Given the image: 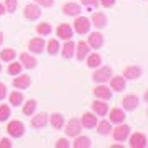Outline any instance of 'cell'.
<instances>
[{"label":"cell","instance_id":"cell-43","mask_svg":"<svg viewBox=\"0 0 148 148\" xmlns=\"http://www.w3.org/2000/svg\"><path fill=\"white\" fill-rule=\"evenodd\" d=\"M5 10H7V8H5L3 5H2V3H0V15H3V14H5Z\"/></svg>","mask_w":148,"mask_h":148},{"label":"cell","instance_id":"cell-7","mask_svg":"<svg viewBox=\"0 0 148 148\" xmlns=\"http://www.w3.org/2000/svg\"><path fill=\"white\" fill-rule=\"evenodd\" d=\"M138 103H140V100H138V97L136 95H127L123 100H121V107H123V110H135V108L138 107Z\"/></svg>","mask_w":148,"mask_h":148},{"label":"cell","instance_id":"cell-26","mask_svg":"<svg viewBox=\"0 0 148 148\" xmlns=\"http://www.w3.org/2000/svg\"><path fill=\"white\" fill-rule=\"evenodd\" d=\"M73 147L75 148H88V147H92V140L88 136H78L77 135V140L73 141Z\"/></svg>","mask_w":148,"mask_h":148},{"label":"cell","instance_id":"cell-42","mask_svg":"<svg viewBox=\"0 0 148 148\" xmlns=\"http://www.w3.org/2000/svg\"><path fill=\"white\" fill-rule=\"evenodd\" d=\"M5 95H7V87H5L3 83H0V100H3Z\"/></svg>","mask_w":148,"mask_h":148},{"label":"cell","instance_id":"cell-20","mask_svg":"<svg viewBox=\"0 0 148 148\" xmlns=\"http://www.w3.org/2000/svg\"><path fill=\"white\" fill-rule=\"evenodd\" d=\"M110 87H112V90L121 92V90H125V87H127V82H125L123 77H113L110 80Z\"/></svg>","mask_w":148,"mask_h":148},{"label":"cell","instance_id":"cell-28","mask_svg":"<svg viewBox=\"0 0 148 148\" xmlns=\"http://www.w3.org/2000/svg\"><path fill=\"white\" fill-rule=\"evenodd\" d=\"M15 50L14 48H5V50H2V52H0V58H2V60L3 62H12L15 58Z\"/></svg>","mask_w":148,"mask_h":148},{"label":"cell","instance_id":"cell-8","mask_svg":"<svg viewBox=\"0 0 148 148\" xmlns=\"http://www.w3.org/2000/svg\"><path fill=\"white\" fill-rule=\"evenodd\" d=\"M43 48H45V42H43V38H40V37L32 38V40L28 42V50L34 52V53H42Z\"/></svg>","mask_w":148,"mask_h":148},{"label":"cell","instance_id":"cell-6","mask_svg":"<svg viewBox=\"0 0 148 148\" xmlns=\"http://www.w3.org/2000/svg\"><path fill=\"white\" fill-rule=\"evenodd\" d=\"M147 136L143 133H135L130 136V147L132 148H145L147 147Z\"/></svg>","mask_w":148,"mask_h":148},{"label":"cell","instance_id":"cell-40","mask_svg":"<svg viewBox=\"0 0 148 148\" xmlns=\"http://www.w3.org/2000/svg\"><path fill=\"white\" fill-rule=\"evenodd\" d=\"M10 147H12V141L8 138H2L0 140V148H10Z\"/></svg>","mask_w":148,"mask_h":148},{"label":"cell","instance_id":"cell-17","mask_svg":"<svg viewBox=\"0 0 148 148\" xmlns=\"http://www.w3.org/2000/svg\"><path fill=\"white\" fill-rule=\"evenodd\" d=\"M93 95L97 98H101V100H110L112 98V90L105 85H100V87H97L93 90Z\"/></svg>","mask_w":148,"mask_h":148},{"label":"cell","instance_id":"cell-11","mask_svg":"<svg viewBox=\"0 0 148 148\" xmlns=\"http://www.w3.org/2000/svg\"><path fill=\"white\" fill-rule=\"evenodd\" d=\"M141 77V68L140 67H128L123 72V78L125 80H136Z\"/></svg>","mask_w":148,"mask_h":148},{"label":"cell","instance_id":"cell-18","mask_svg":"<svg viewBox=\"0 0 148 148\" xmlns=\"http://www.w3.org/2000/svg\"><path fill=\"white\" fill-rule=\"evenodd\" d=\"M82 8L78 3H65L63 5V14L68 15V17H77V15H80Z\"/></svg>","mask_w":148,"mask_h":148},{"label":"cell","instance_id":"cell-38","mask_svg":"<svg viewBox=\"0 0 148 148\" xmlns=\"http://www.w3.org/2000/svg\"><path fill=\"white\" fill-rule=\"evenodd\" d=\"M55 147H57V148H68V147H70V143H68L65 138H60V140L57 141V145H55Z\"/></svg>","mask_w":148,"mask_h":148},{"label":"cell","instance_id":"cell-29","mask_svg":"<svg viewBox=\"0 0 148 148\" xmlns=\"http://www.w3.org/2000/svg\"><path fill=\"white\" fill-rule=\"evenodd\" d=\"M97 127V132L100 135H108L110 133V130H112V125H110V121H100L98 125H95Z\"/></svg>","mask_w":148,"mask_h":148},{"label":"cell","instance_id":"cell-22","mask_svg":"<svg viewBox=\"0 0 148 148\" xmlns=\"http://www.w3.org/2000/svg\"><path fill=\"white\" fill-rule=\"evenodd\" d=\"M30 125L34 128H43L47 125V113H38L37 116H34L32 121H30Z\"/></svg>","mask_w":148,"mask_h":148},{"label":"cell","instance_id":"cell-10","mask_svg":"<svg viewBox=\"0 0 148 148\" xmlns=\"http://www.w3.org/2000/svg\"><path fill=\"white\" fill-rule=\"evenodd\" d=\"M23 15H25V18H28V20H37L42 15V10L37 5H27L25 10H23Z\"/></svg>","mask_w":148,"mask_h":148},{"label":"cell","instance_id":"cell-41","mask_svg":"<svg viewBox=\"0 0 148 148\" xmlns=\"http://www.w3.org/2000/svg\"><path fill=\"white\" fill-rule=\"evenodd\" d=\"M100 3L103 5V7L110 8V7H113L115 5V0H100Z\"/></svg>","mask_w":148,"mask_h":148},{"label":"cell","instance_id":"cell-4","mask_svg":"<svg viewBox=\"0 0 148 148\" xmlns=\"http://www.w3.org/2000/svg\"><path fill=\"white\" fill-rule=\"evenodd\" d=\"M75 30H77V34H80V35H83V34H87L88 30H90V20H88L87 17H77V20H75Z\"/></svg>","mask_w":148,"mask_h":148},{"label":"cell","instance_id":"cell-30","mask_svg":"<svg viewBox=\"0 0 148 148\" xmlns=\"http://www.w3.org/2000/svg\"><path fill=\"white\" fill-rule=\"evenodd\" d=\"M22 101H23V95H22L20 92H14V93H10V103H12L14 107L22 105Z\"/></svg>","mask_w":148,"mask_h":148},{"label":"cell","instance_id":"cell-2","mask_svg":"<svg viewBox=\"0 0 148 148\" xmlns=\"http://www.w3.org/2000/svg\"><path fill=\"white\" fill-rule=\"evenodd\" d=\"M110 77H112V68L110 67H101V68H98V70H95L93 80L98 82V83H105V82L110 80Z\"/></svg>","mask_w":148,"mask_h":148},{"label":"cell","instance_id":"cell-32","mask_svg":"<svg viewBox=\"0 0 148 148\" xmlns=\"http://www.w3.org/2000/svg\"><path fill=\"white\" fill-rule=\"evenodd\" d=\"M58 50H60V43L55 40V38H53V40L48 42V45H47V52H48L50 55H55L57 52H58Z\"/></svg>","mask_w":148,"mask_h":148},{"label":"cell","instance_id":"cell-19","mask_svg":"<svg viewBox=\"0 0 148 148\" xmlns=\"http://www.w3.org/2000/svg\"><path fill=\"white\" fill-rule=\"evenodd\" d=\"M30 83H32V78H30L28 75H20V77H17L14 80V87L23 90V88L30 87Z\"/></svg>","mask_w":148,"mask_h":148},{"label":"cell","instance_id":"cell-12","mask_svg":"<svg viewBox=\"0 0 148 148\" xmlns=\"http://www.w3.org/2000/svg\"><path fill=\"white\" fill-rule=\"evenodd\" d=\"M88 45L92 48H100L101 45H103V35L98 34V32H93V34H90V37H88V42H87Z\"/></svg>","mask_w":148,"mask_h":148},{"label":"cell","instance_id":"cell-16","mask_svg":"<svg viewBox=\"0 0 148 148\" xmlns=\"http://www.w3.org/2000/svg\"><path fill=\"white\" fill-rule=\"evenodd\" d=\"M92 25H95L97 28H103L107 25V15L101 14V12H95L92 15V22H90Z\"/></svg>","mask_w":148,"mask_h":148},{"label":"cell","instance_id":"cell-45","mask_svg":"<svg viewBox=\"0 0 148 148\" xmlns=\"http://www.w3.org/2000/svg\"><path fill=\"white\" fill-rule=\"evenodd\" d=\"M145 100L148 101V90H147V92H145Z\"/></svg>","mask_w":148,"mask_h":148},{"label":"cell","instance_id":"cell-21","mask_svg":"<svg viewBox=\"0 0 148 148\" xmlns=\"http://www.w3.org/2000/svg\"><path fill=\"white\" fill-rule=\"evenodd\" d=\"M125 120V113L121 108H113L110 112V123H121Z\"/></svg>","mask_w":148,"mask_h":148},{"label":"cell","instance_id":"cell-25","mask_svg":"<svg viewBox=\"0 0 148 148\" xmlns=\"http://www.w3.org/2000/svg\"><path fill=\"white\" fill-rule=\"evenodd\" d=\"M75 53V43L72 42V38L70 40H67V43L63 45V50H62V55L65 57V58H72Z\"/></svg>","mask_w":148,"mask_h":148},{"label":"cell","instance_id":"cell-14","mask_svg":"<svg viewBox=\"0 0 148 148\" xmlns=\"http://www.w3.org/2000/svg\"><path fill=\"white\" fill-rule=\"evenodd\" d=\"M57 35H58L60 38H63V40H70V38L73 37V30H72V27H70V25H67V23H62L60 27L57 28Z\"/></svg>","mask_w":148,"mask_h":148},{"label":"cell","instance_id":"cell-24","mask_svg":"<svg viewBox=\"0 0 148 148\" xmlns=\"http://www.w3.org/2000/svg\"><path fill=\"white\" fill-rule=\"evenodd\" d=\"M87 65L90 68H98L101 65V57L98 53H88L87 55Z\"/></svg>","mask_w":148,"mask_h":148},{"label":"cell","instance_id":"cell-5","mask_svg":"<svg viewBox=\"0 0 148 148\" xmlns=\"http://www.w3.org/2000/svg\"><path fill=\"white\" fill-rule=\"evenodd\" d=\"M82 130V123L80 120H77V118H72V120L67 123V127H65V133L68 136H77V135L80 133Z\"/></svg>","mask_w":148,"mask_h":148},{"label":"cell","instance_id":"cell-33","mask_svg":"<svg viewBox=\"0 0 148 148\" xmlns=\"http://www.w3.org/2000/svg\"><path fill=\"white\" fill-rule=\"evenodd\" d=\"M35 108H37V101L35 100H28L25 105H23V113L25 115H32L35 112Z\"/></svg>","mask_w":148,"mask_h":148},{"label":"cell","instance_id":"cell-27","mask_svg":"<svg viewBox=\"0 0 148 148\" xmlns=\"http://www.w3.org/2000/svg\"><path fill=\"white\" fill-rule=\"evenodd\" d=\"M50 123H52V127H53L55 130H60V128L63 127V116H62L60 113H53L50 116Z\"/></svg>","mask_w":148,"mask_h":148},{"label":"cell","instance_id":"cell-9","mask_svg":"<svg viewBox=\"0 0 148 148\" xmlns=\"http://www.w3.org/2000/svg\"><path fill=\"white\" fill-rule=\"evenodd\" d=\"M75 48H77V58L78 60H83V58H87V55L90 53V45H88L87 42H78L77 45H75Z\"/></svg>","mask_w":148,"mask_h":148},{"label":"cell","instance_id":"cell-36","mask_svg":"<svg viewBox=\"0 0 148 148\" xmlns=\"http://www.w3.org/2000/svg\"><path fill=\"white\" fill-rule=\"evenodd\" d=\"M17 3H18V0H5V5H7L8 12H15L17 10Z\"/></svg>","mask_w":148,"mask_h":148},{"label":"cell","instance_id":"cell-35","mask_svg":"<svg viewBox=\"0 0 148 148\" xmlns=\"http://www.w3.org/2000/svg\"><path fill=\"white\" fill-rule=\"evenodd\" d=\"M22 72V63H10L8 67V73L10 75H17Z\"/></svg>","mask_w":148,"mask_h":148},{"label":"cell","instance_id":"cell-34","mask_svg":"<svg viewBox=\"0 0 148 148\" xmlns=\"http://www.w3.org/2000/svg\"><path fill=\"white\" fill-rule=\"evenodd\" d=\"M10 116V107L8 105H0V121L8 120Z\"/></svg>","mask_w":148,"mask_h":148},{"label":"cell","instance_id":"cell-1","mask_svg":"<svg viewBox=\"0 0 148 148\" xmlns=\"http://www.w3.org/2000/svg\"><path fill=\"white\" fill-rule=\"evenodd\" d=\"M7 132L10 136H14V138H20L23 132H25V127H23V123L18 120H12L10 123L7 125Z\"/></svg>","mask_w":148,"mask_h":148},{"label":"cell","instance_id":"cell-44","mask_svg":"<svg viewBox=\"0 0 148 148\" xmlns=\"http://www.w3.org/2000/svg\"><path fill=\"white\" fill-rule=\"evenodd\" d=\"M2 42H3V34L0 32V45H2Z\"/></svg>","mask_w":148,"mask_h":148},{"label":"cell","instance_id":"cell-47","mask_svg":"<svg viewBox=\"0 0 148 148\" xmlns=\"http://www.w3.org/2000/svg\"><path fill=\"white\" fill-rule=\"evenodd\" d=\"M147 113H148V110H147Z\"/></svg>","mask_w":148,"mask_h":148},{"label":"cell","instance_id":"cell-23","mask_svg":"<svg viewBox=\"0 0 148 148\" xmlns=\"http://www.w3.org/2000/svg\"><path fill=\"white\" fill-rule=\"evenodd\" d=\"M20 63H22V67L35 68V65H37V60H35V58H34L30 53H22V55H20Z\"/></svg>","mask_w":148,"mask_h":148},{"label":"cell","instance_id":"cell-37","mask_svg":"<svg viewBox=\"0 0 148 148\" xmlns=\"http://www.w3.org/2000/svg\"><path fill=\"white\" fill-rule=\"evenodd\" d=\"M85 7H98V0H82Z\"/></svg>","mask_w":148,"mask_h":148},{"label":"cell","instance_id":"cell-13","mask_svg":"<svg viewBox=\"0 0 148 148\" xmlns=\"http://www.w3.org/2000/svg\"><path fill=\"white\" fill-rule=\"evenodd\" d=\"M92 110H93L95 115H98V116H105L108 112V105L105 101H100V100H95L92 103Z\"/></svg>","mask_w":148,"mask_h":148},{"label":"cell","instance_id":"cell-39","mask_svg":"<svg viewBox=\"0 0 148 148\" xmlns=\"http://www.w3.org/2000/svg\"><path fill=\"white\" fill-rule=\"evenodd\" d=\"M35 2L42 7H52L53 5V0H35Z\"/></svg>","mask_w":148,"mask_h":148},{"label":"cell","instance_id":"cell-31","mask_svg":"<svg viewBox=\"0 0 148 148\" xmlns=\"http://www.w3.org/2000/svg\"><path fill=\"white\" fill-rule=\"evenodd\" d=\"M52 32V25L50 23H38L37 25V34L38 35H48Z\"/></svg>","mask_w":148,"mask_h":148},{"label":"cell","instance_id":"cell-3","mask_svg":"<svg viewBox=\"0 0 148 148\" xmlns=\"http://www.w3.org/2000/svg\"><path fill=\"white\" fill-rule=\"evenodd\" d=\"M130 130L132 128L128 127V125H118V127L113 130V138L116 141H125L130 136Z\"/></svg>","mask_w":148,"mask_h":148},{"label":"cell","instance_id":"cell-15","mask_svg":"<svg viewBox=\"0 0 148 148\" xmlns=\"http://www.w3.org/2000/svg\"><path fill=\"white\" fill-rule=\"evenodd\" d=\"M80 123L85 128H93L98 121H97V115L95 113H83L80 118Z\"/></svg>","mask_w":148,"mask_h":148},{"label":"cell","instance_id":"cell-46","mask_svg":"<svg viewBox=\"0 0 148 148\" xmlns=\"http://www.w3.org/2000/svg\"><path fill=\"white\" fill-rule=\"evenodd\" d=\"M0 70H2V65H0Z\"/></svg>","mask_w":148,"mask_h":148}]
</instances>
